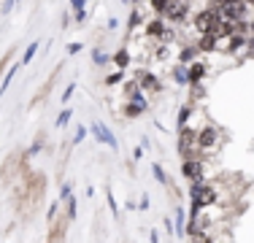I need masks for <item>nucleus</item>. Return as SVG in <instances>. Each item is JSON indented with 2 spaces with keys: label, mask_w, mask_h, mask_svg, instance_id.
Segmentation results:
<instances>
[{
  "label": "nucleus",
  "mask_w": 254,
  "mask_h": 243,
  "mask_svg": "<svg viewBox=\"0 0 254 243\" xmlns=\"http://www.w3.org/2000/svg\"><path fill=\"white\" fill-rule=\"evenodd\" d=\"M225 146V132H222V127L211 124V122H205L203 127H197V154L200 157H214L219 154V149Z\"/></svg>",
  "instance_id": "nucleus-1"
},
{
  "label": "nucleus",
  "mask_w": 254,
  "mask_h": 243,
  "mask_svg": "<svg viewBox=\"0 0 254 243\" xmlns=\"http://www.w3.org/2000/svg\"><path fill=\"white\" fill-rule=\"evenodd\" d=\"M89 132H92V138L103 146H108L111 151H119V141L117 135H114V130L106 124L103 119H92V124H89Z\"/></svg>",
  "instance_id": "nucleus-2"
},
{
  "label": "nucleus",
  "mask_w": 254,
  "mask_h": 243,
  "mask_svg": "<svg viewBox=\"0 0 254 243\" xmlns=\"http://www.w3.org/2000/svg\"><path fill=\"white\" fill-rule=\"evenodd\" d=\"M135 78H138V87L146 92V97H157V95H162V81H160V76H157L154 70H146V68H138L135 70Z\"/></svg>",
  "instance_id": "nucleus-3"
},
{
  "label": "nucleus",
  "mask_w": 254,
  "mask_h": 243,
  "mask_svg": "<svg viewBox=\"0 0 254 243\" xmlns=\"http://www.w3.org/2000/svg\"><path fill=\"white\" fill-rule=\"evenodd\" d=\"M181 176H184L187 181H192V179H200V176H205V157H200V154L181 157Z\"/></svg>",
  "instance_id": "nucleus-4"
},
{
  "label": "nucleus",
  "mask_w": 254,
  "mask_h": 243,
  "mask_svg": "<svg viewBox=\"0 0 254 243\" xmlns=\"http://www.w3.org/2000/svg\"><path fill=\"white\" fill-rule=\"evenodd\" d=\"M68 224H70V219L65 216V211H60L57 216H54V222H49V241H63L65 235H68Z\"/></svg>",
  "instance_id": "nucleus-5"
},
{
  "label": "nucleus",
  "mask_w": 254,
  "mask_h": 243,
  "mask_svg": "<svg viewBox=\"0 0 254 243\" xmlns=\"http://www.w3.org/2000/svg\"><path fill=\"white\" fill-rule=\"evenodd\" d=\"M149 111V100H125L122 106V117L130 122V119H138Z\"/></svg>",
  "instance_id": "nucleus-6"
},
{
  "label": "nucleus",
  "mask_w": 254,
  "mask_h": 243,
  "mask_svg": "<svg viewBox=\"0 0 254 243\" xmlns=\"http://www.w3.org/2000/svg\"><path fill=\"white\" fill-rule=\"evenodd\" d=\"M122 92H125V95H122L125 100H149L146 92L138 87V78H135V76H132V78H125V81H122Z\"/></svg>",
  "instance_id": "nucleus-7"
},
{
  "label": "nucleus",
  "mask_w": 254,
  "mask_h": 243,
  "mask_svg": "<svg viewBox=\"0 0 254 243\" xmlns=\"http://www.w3.org/2000/svg\"><path fill=\"white\" fill-rule=\"evenodd\" d=\"M187 76H190V84L205 81V76H208V62L197 57L195 62H190V65H187Z\"/></svg>",
  "instance_id": "nucleus-8"
},
{
  "label": "nucleus",
  "mask_w": 254,
  "mask_h": 243,
  "mask_svg": "<svg viewBox=\"0 0 254 243\" xmlns=\"http://www.w3.org/2000/svg\"><path fill=\"white\" fill-rule=\"evenodd\" d=\"M200 57V49H197V44H181L179 49V54H176V62H184V65H190V62H195V60Z\"/></svg>",
  "instance_id": "nucleus-9"
},
{
  "label": "nucleus",
  "mask_w": 254,
  "mask_h": 243,
  "mask_svg": "<svg viewBox=\"0 0 254 243\" xmlns=\"http://www.w3.org/2000/svg\"><path fill=\"white\" fill-rule=\"evenodd\" d=\"M111 62L117 65V68H122L127 70L132 65V52H130V46H122V49H117V52L111 54Z\"/></svg>",
  "instance_id": "nucleus-10"
},
{
  "label": "nucleus",
  "mask_w": 254,
  "mask_h": 243,
  "mask_svg": "<svg viewBox=\"0 0 254 243\" xmlns=\"http://www.w3.org/2000/svg\"><path fill=\"white\" fill-rule=\"evenodd\" d=\"M195 108H197V103H184V106L179 108V114H176V130L179 127H187L192 122V117H195Z\"/></svg>",
  "instance_id": "nucleus-11"
},
{
  "label": "nucleus",
  "mask_w": 254,
  "mask_h": 243,
  "mask_svg": "<svg viewBox=\"0 0 254 243\" xmlns=\"http://www.w3.org/2000/svg\"><path fill=\"white\" fill-rule=\"evenodd\" d=\"M173 227H176V238H187V214L181 205H173Z\"/></svg>",
  "instance_id": "nucleus-12"
},
{
  "label": "nucleus",
  "mask_w": 254,
  "mask_h": 243,
  "mask_svg": "<svg viewBox=\"0 0 254 243\" xmlns=\"http://www.w3.org/2000/svg\"><path fill=\"white\" fill-rule=\"evenodd\" d=\"M171 78L173 84H179V87H190V76H187V65L184 62H176L171 68Z\"/></svg>",
  "instance_id": "nucleus-13"
},
{
  "label": "nucleus",
  "mask_w": 254,
  "mask_h": 243,
  "mask_svg": "<svg viewBox=\"0 0 254 243\" xmlns=\"http://www.w3.org/2000/svg\"><path fill=\"white\" fill-rule=\"evenodd\" d=\"M19 68H22V65H19V62H14L8 70L3 73V76H0V97H3L5 92H8V87H11V81H14V76L19 73Z\"/></svg>",
  "instance_id": "nucleus-14"
},
{
  "label": "nucleus",
  "mask_w": 254,
  "mask_h": 243,
  "mask_svg": "<svg viewBox=\"0 0 254 243\" xmlns=\"http://www.w3.org/2000/svg\"><path fill=\"white\" fill-rule=\"evenodd\" d=\"M70 11H73L76 24L87 22V0H70Z\"/></svg>",
  "instance_id": "nucleus-15"
},
{
  "label": "nucleus",
  "mask_w": 254,
  "mask_h": 243,
  "mask_svg": "<svg viewBox=\"0 0 254 243\" xmlns=\"http://www.w3.org/2000/svg\"><path fill=\"white\" fill-rule=\"evenodd\" d=\"M63 211H65V216H68L70 222H76V216H78V200L73 197V194L63 200Z\"/></svg>",
  "instance_id": "nucleus-16"
},
{
  "label": "nucleus",
  "mask_w": 254,
  "mask_h": 243,
  "mask_svg": "<svg viewBox=\"0 0 254 243\" xmlns=\"http://www.w3.org/2000/svg\"><path fill=\"white\" fill-rule=\"evenodd\" d=\"M38 46H41V41H30L27 49H25V54H22V60H19V65L25 68V65H30L35 60V54H38Z\"/></svg>",
  "instance_id": "nucleus-17"
},
{
  "label": "nucleus",
  "mask_w": 254,
  "mask_h": 243,
  "mask_svg": "<svg viewBox=\"0 0 254 243\" xmlns=\"http://www.w3.org/2000/svg\"><path fill=\"white\" fill-rule=\"evenodd\" d=\"M106 203H108V211H111L114 219H122V208H119V203H117V197H114L111 186H106Z\"/></svg>",
  "instance_id": "nucleus-18"
},
{
  "label": "nucleus",
  "mask_w": 254,
  "mask_h": 243,
  "mask_svg": "<svg viewBox=\"0 0 254 243\" xmlns=\"http://www.w3.org/2000/svg\"><path fill=\"white\" fill-rule=\"evenodd\" d=\"M127 78V70L122 68H117V70H111V73H106V87H119Z\"/></svg>",
  "instance_id": "nucleus-19"
},
{
  "label": "nucleus",
  "mask_w": 254,
  "mask_h": 243,
  "mask_svg": "<svg viewBox=\"0 0 254 243\" xmlns=\"http://www.w3.org/2000/svg\"><path fill=\"white\" fill-rule=\"evenodd\" d=\"M152 173H154V179H157V184H162V186H168L171 184V179H168V173H165V168L160 165V162H152Z\"/></svg>",
  "instance_id": "nucleus-20"
},
{
  "label": "nucleus",
  "mask_w": 254,
  "mask_h": 243,
  "mask_svg": "<svg viewBox=\"0 0 254 243\" xmlns=\"http://www.w3.org/2000/svg\"><path fill=\"white\" fill-rule=\"evenodd\" d=\"M106 62H111V57H108V54L103 52V46H95V49H92V65H98V68H103Z\"/></svg>",
  "instance_id": "nucleus-21"
},
{
  "label": "nucleus",
  "mask_w": 254,
  "mask_h": 243,
  "mask_svg": "<svg viewBox=\"0 0 254 243\" xmlns=\"http://www.w3.org/2000/svg\"><path fill=\"white\" fill-rule=\"evenodd\" d=\"M203 97H205V84H203V81L190 84V100L197 103V100H203Z\"/></svg>",
  "instance_id": "nucleus-22"
},
{
  "label": "nucleus",
  "mask_w": 254,
  "mask_h": 243,
  "mask_svg": "<svg viewBox=\"0 0 254 243\" xmlns=\"http://www.w3.org/2000/svg\"><path fill=\"white\" fill-rule=\"evenodd\" d=\"M44 146H46V132H44V130H41V132H38V135H35V143H33V146H30V149H27V154H25V157H33V154H38V151H41V149H44Z\"/></svg>",
  "instance_id": "nucleus-23"
},
{
  "label": "nucleus",
  "mask_w": 254,
  "mask_h": 243,
  "mask_svg": "<svg viewBox=\"0 0 254 243\" xmlns=\"http://www.w3.org/2000/svg\"><path fill=\"white\" fill-rule=\"evenodd\" d=\"M70 117H73V108H68V106H65L63 111L57 114V119H54V127H65V124L70 122Z\"/></svg>",
  "instance_id": "nucleus-24"
},
{
  "label": "nucleus",
  "mask_w": 254,
  "mask_h": 243,
  "mask_svg": "<svg viewBox=\"0 0 254 243\" xmlns=\"http://www.w3.org/2000/svg\"><path fill=\"white\" fill-rule=\"evenodd\" d=\"M168 5H171V0H149V11L152 14H165Z\"/></svg>",
  "instance_id": "nucleus-25"
},
{
  "label": "nucleus",
  "mask_w": 254,
  "mask_h": 243,
  "mask_svg": "<svg viewBox=\"0 0 254 243\" xmlns=\"http://www.w3.org/2000/svg\"><path fill=\"white\" fill-rule=\"evenodd\" d=\"M60 211H63V200H54V203H49V211H46V222H54V216L60 214Z\"/></svg>",
  "instance_id": "nucleus-26"
},
{
  "label": "nucleus",
  "mask_w": 254,
  "mask_h": 243,
  "mask_svg": "<svg viewBox=\"0 0 254 243\" xmlns=\"http://www.w3.org/2000/svg\"><path fill=\"white\" fill-rule=\"evenodd\" d=\"M73 95H76V81H70L68 87L63 89V95H60V103H63V106H68V100H70Z\"/></svg>",
  "instance_id": "nucleus-27"
},
{
  "label": "nucleus",
  "mask_w": 254,
  "mask_h": 243,
  "mask_svg": "<svg viewBox=\"0 0 254 243\" xmlns=\"http://www.w3.org/2000/svg\"><path fill=\"white\" fill-rule=\"evenodd\" d=\"M70 194H73V181H60V194L57 197L65 200V197H70Z\"/></svg>",
  "instance_id": "nucleus-28"
},
{
  "label": "nucleus",
  "mask_w": 254,
  "mask_h": 243,
  "mask_svg": "<svg viewBox=\"0 0 254 243\" xmlns=\"http://www.w3.org/2000/svg\"><path fill=\"white\" fill-rule=\"evenodd\" d=\"M87 135H89V130H87V127H84V124H78V127H76V132H73V141H70V146L81 143V141H84V138H87Z\"/></svg>",
  "instance_id": "nucleus-29"
},
{
  "label": "nucleus",
  "mask_w": 254,
  "mask_h": 243,
  "mask_svg": "<svg viewBox=\"0 0 254 243\" xmlns=\"http://www.w3.org/2000/svg\"><path fill=\"white\" fill-rule=\"evenodd\" d=\"M149 205H152V203H149V194L143 192L141 200H138V211H149Z\"/></svg>",
  "instance_id": "nucleus-30"
},
{
  "label": "nucleus",
  "mask_w": 254,
  "mask_h": 243,
  "mask_svg": "<svg viewBox=\"0 0 254 243\" xmlns=\"http://www.w3.org/2000/svg\"><path fill=\"white\" fill-rule=\"evenodd\" d=\"M14 5H16V0H3V11H0V14H11Z\"/></svg>",
  "instance_id": "nucleus-31"
},
{
  "label": "nucleus",
  "mask_w": 254,
  "mask_h": 243,
  "mask_svg": "<svg viewBox=\"0 0 254 243\" xmlns=\"http://www.w3.org/2000/svg\"><path fill=\"white\" fill-rule=\"evenodd\" d=\"M81 49H84V44H68V49H65V52H68V54H78Z\"/></svg>",
  "instance_id": "nucleus-32"
},
{
  "label": "nucleus",
  "mask_w": 254,
  "mask_h": 243,
  "mask_svg": "<svg viewBox=\"0 0 254 243\" xmlns=\"http://www.w3.org/2000/svg\"><path fill=\"white\" fill-rule=\"evenodd\" d=\"M141 149H143V151L152 149V138H149V135H141Z\"/></svg>",
  "instance_id": "nucleus-33"
},
{
  "label": "nucleus",
  "mask_w": 254,
  "mask_h": 243,
  "mask_svg": "<svg viewBox=\"0 0 254 243\" xmlns=\"http://www.w3.org/2000/svg\"><path fill=\"white\" fill-rule=\"evenodd\" d=\"M125 211H127V214H130V211H138V203H135V200H127V203H125Z\"/></svg>",
  "instance_id": "nucleus-34"
},
{
  "label": "nucleus",
  "mask_w": 254,
  "mask_h": 243,
  "mask_svg": "<svg viewBox=\"0 0 254 243\" xmlns=\"http://www.w3.org/2000/svg\"><path fill=\"white\" fill-rule=\"evenodd\" d=\"M149 241H152V243H157V241H160V230H149Z\"/></svg>",
  "instance_id": "nucleus-35"
},
{
  "label": "nucleus",
  "mask_w": 254,
  "mask_h": 243,
  "mask_svg": "<svg viewBox=\"0 0 254 243\" xmlns=\"http://www.w3.org/2000/svg\"><path fill=\"white\" fill-rule=\"evenodd\" d=\"M132 160H143V149H141V146H138V149H132Z\"/></svg>",
  "instance_id": "nucleus-36"
},
{
  "label": "nucleus",
  "mask_w": 254,
  "mask_h": 243,
  "mask_svg": "<svg viewBox=\"0 0 254 243\" xmlns=\"http://www.w3.org/2000/svg\"><path fill=\"white\" fill-rule=\"evenodd\" d=\"M119 27V19H114V16H111V19H108V30H117Z\"/></svg>",
  "instance_id": "nucleus-37"
},
{
  "label": "nucleus",
  "mask_w": 254,
  "mask_h": 243,
  "mask_svg": "<svg viewBox=\"0 0 254 243\" xmlns=\"http://www.w3.org/2000/svg\"><path fill=\"white\" fill-rule=\"evenodd\" d=\"M122 3L127 5V8H130V5H132V0H122Z\"/></svg>",
  "instance_id": "nucleus-38"
}]
</instances>
